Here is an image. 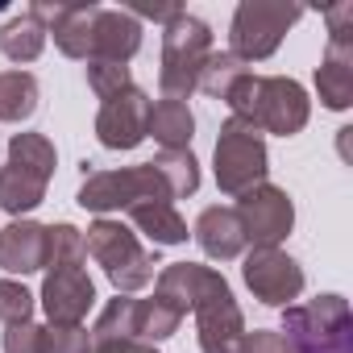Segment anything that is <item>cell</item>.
Here are the masks:
<instances>
[{
    "mask_svg": "<svg viewBox=\"0 0 353 353\" xmlns=\"http://www.w3.org/2000/svg\"><path fill=\"white\" fill-rule=\"evenodd\" d=\"M229 112L258 133L295 137L307 125V92L287 75H241L225 96Z\"/></svg>",
    "mask_w": 353,
    "mask_h": 353,
    "instance_id": "1",
    "label": "cell"
},
{
    "mask_svg": "<svg viewBox=\"0 0 353 353\" xmlns=\"http://www.w3.org/2000/svg\"><path fill=\"white\" fill-rule=\"evenodd\" d=\"M59 154L42 133H13L9 137V162L0 166V208L17 221L34 212L46 200V188L54 179Z\"/></svg>",
    "mask_w": 353,
    "mask_h": 353,
    "instance_id": "2",
    "label": "cell"
},
{
    "mask_svg": "<svg viewBox=\"0 0 353 353\" xmlns=\"http://www.w3.org/2000/svg\"><path fill=\"white\" fill-rule=\"evenodd\" d=\"M212 54V30L192 17L179 13L162 26V71H158V88L162 100H188L200 88V71Z\"/></svg>",
    "mask_w": 353,
    "mask_h": 353,
    "instance_id": "3",
    "label": "cell"
},
{
    "mask_svg": "<svg viewBox=\"0 0 353 353\" xmlns=\"http://www.w3.org/2000/svg\"><path fill=\"white\" fill-rule=\"evenodd\" d=\"M83 250L104 266L108 283L117 287V295H133L141 287L154 283V266L158 258L137 241V233H129L121 221H96L83 233Z\"/></svg>",
    "mask_w": 353,
    "mask_h": 353,
    "instance_id": "4",
    "label": "cell"
},
{
    "mask_svg": "<svg viewBox=\"0 0 353 353\" xmlns=\"http://www.w3.org/2000/svg\"><path fill=\"white\" fill-rule=\"evenodd\" d=\"M283 336L295 345V353H324L353 345V316L341 295H320L307 303H291L283 312Z\"/></svg>",
    "mask_w": 353,
    "mask_h": 353,
    "instance_id": "5",
    "label": "cell"
},
{
    "mask_svg": "<svg viewBox=\"0 0 353 353\" xmlns=\"http://www.w3.org/2000/svg\"><path fill=\"white\" fill-rule=\"evenodd\" d=\"M266 170H270V158H266L262 133L250 129L245 121L229 117L221 125V137H216V183H221V192L245 196V192L266 183Z\"/></svg>",
    "mask_w": 353,
    "mask_h": 353,
    "instance_id": "6",
    "label": "cell"
},
{
    "mask_svg": "<svg viewBox=\"0 0 353 353\" xmlns=\"http://www.w3.org/2000/svg\"><path fill=\"white\" fill-rule=\"evenodd\" d=\"M303 17L299 5H283V0H241L233 13V30L229 42L241 63H262L279 50V42L287 38V30Z\"/></svg>",
    "mask_w": 353,
    "mask_h": 353,
    "instance_id": "7",
    "label": "cell"
},
{
    "mask_svg": "<svg viewBox=\"0 0 353 353\" xmlns=\"http://www.w3.org/2000/svg\"><path fill=\"white\" fill-rule=\"evenodd\" d=\"M141 200H170L162 174L150 162L121 166V170H96L79 188V208H88V212H129Z\"/></svg>",
    "mask_w": 353,
    "mask_h": 353,
    "instance_id": "8",
    "label": "cell"
},
{
    "mask_svg": "<svg viewBox=\"0 0 353 353\" xmlns=\"http://www.w3.org/2000/svg\"><path fill=\"white\" fill-rule=\"evenodd\" d=\"M237 221H241V233H245V245L254 250H266V245H279L291 225H295V208H291V196L283 188H254L245 196H237Z\"/></svg>",
    "mask_w": 353,
    "mask_h": 353,
    "instance_id": "9",
    "label": "cell"
},
{
    "mask_svg": "<svg viewBox=\"0 0 353 353\" xmlns=\"http://www.w3.org/2000/svg\"><path fill=\"white\" fill-rule=\"evenodd\" d=\"M196 328H200V349L204 353H241L245 341V316L229 291L225 279H216L200 299H196Z\"/></svg>",
    "mask_w": 353,
    "mask_h": 353,
    "instance_id": "10",
    "label": "cell"
},
{
    "mask_svg": "<svg viewBox=\"0 0 353 353\" xmlns=\"http://www.w3.org/2000/svg\"><path fill=\"white\" fill-rule=\"evenodd\" d=\"M245 274V287L270 303V307H291V299L303 295V270L291 254H283L279 245H266V250H254L241 266Z\"/></svg>",
    "mask_w": 353,
    "mask_h": 353,
    "instance_id": "11",
    "label": "cell"
},
{
    "mask_svg": "<svg viewBox=\"0 0 353 353\" xmlns=\"http://www.w3.org/2000/svg\"><path fill=\"white\" fill-rule=\"evenodd\" d=\"M150 96L141 88H125L108 96L96 112V137L104 150H137L145 141V121H150Z\"/></svg>",
    "mask_w": 353,
    "mask_h": 353,
    "instance_id": "12",
    "label": "cell"
},
{
    "mask_svg": "<svg viewBox=\"0 0 353 353\" xmlns=\"http://www.w3.org/2000/svg\"><path fill=\"white\" fill-rule=\"evenodd\" d=\"M92 303H96V283L83 262L50 266V274L42 283V307H46L50 324H83Z\"/></svg>",
    "mask_w": 353,
    "mask_h": 353,
    "instance_id": "13",
    "label": "cell"
},
{
    "mask_svg": "<svg viewBox=\"0 0 353 353\" xmlns=\"http://www.w3.org/2000/svg\"><path fill=\"white\" fill-rule=\"evenodd\" d=\"M100 5H30V13L46 26V34H54V46L67 59H92V21H96Z\"/></svg>",
    "mask_w": 353,
    "mask_h": 353,
    "instance_id": "14",
    "label": "cell"
},
{
    "mask_svg": "<svg viewBox=\"0 0 353 353\" xmlns=\"http://www.w3.org/2000/svg\"><path fill=\"white\" fill-rule=\"evenodd\" d=\"M137 50H141V21L129 9H96L92 59H100V63H129Z\"/></svg>",
    "mask_w": 353,
    "mask_h": 353,
    "instance_id": "15",
    "label": "cell"
},
{
    "mask_svg": "<svg viewBox=\"0 0 353 353\" xmlns=\"http://www.w3.org/2000/svg\"><path fill=\"white\" fill-rule=\"evenodd\" d=\"M0 270L9 274L46 270V225L13 221L9 229H0Z\"/></svg>",
    "mask_w": 353,
    "mask_h": 353,
    "instance_id": "16",
    "label": "cell"
},
{
    "mask_svg": "<svg viewBox=\"0 0 353 353\" xmlns=\"http://www.w3.org/2000/svg\"><path fill=\"white\" fill-rule=\"evenodd\" d=\"M192 237L200 241V250H204L212 262H233V258H241V250H245V233H241L237 212H233V208H221V204H212V208L200 212Z\"/></svg>",
    "mask_w": 353,
    "mask_h": 353,
    "instance_id": "17",
    "label": "cell"
},
{
    "mask_svg": "<svg viewBox=\"0 0 353 353\" xmlns=\"http://www.w3.org/2000/svg\"><path fill=\"white\" fill-rule=\"evenodd\" d=\"M316 92L328 108H349L353 104V42L328 38V54L316 71Z\"/></svg>",
    "mask_w": 353,
    "mask_h": 353,
    "instance_id": "18",
    "label": "cell"
},
{
    "mask_svg": "<svg viewBox=\"0 0 353 353\" xmlns=\"http://www.w3.org/2000/svg\"><path fill=\"white\" fill-rule=\"evenodd\" d=\"M221 274L212 270V266H196V262H170L162 274H158V291L154 295H162L170 307H179L183 316L196 307V299L216 283Z\"/></svg>",
    "mask_w": 353,
    "mask_h": 353,
    "instance_id": "19",
    "label": "cell"
},
{
    "mask_svg": "<svg viewBox=\"0 0 353 353\" xmlns=\"http://www.w3.org/2000/svg\"><path fill=\"white\" fill-rule=\"evenodd\" d=\"M145 137H154L162 150H188L192 137H196V117H192L188 100H158V104H150Z\"/></svg>",
    "mask_w": 353,
    "mask_h": 353,
    "instance_id": "20",
    "label": "cell"
},
{
    "mask_svg": "<svg viewBox=\"0 0 353 353\" xmlns=\"http://www.w3.org/2000/svg\"><path fill=\"white\" fill-rule=\"evenodd\" d=\"M129 221L154 245H179V241H188V221L174 212L170 200H141V204L129 208Z\"/></svg>",
    "mask_w": 353,
    "mask_h": 353,
    "instance_id": "21",
    "label": "cell"
},
{
    "mask_svg": "<svg viewBox=\"0 0 353 353\" xmlns=\"http://www.w3.org/2000/svg\"><path fill=\"white\" fill-rule=\"evenodd\" d=\"M46 26L26 9L17 13L13 21H5V30H0V54L13 59V63H34L42 50H46Z\"/></svg>",
    "mask_w": 353,
    "mask_h": 353,
    "instance_id": "22",
    "label": "cell"
},
{
    "mask_svg": "<svg viewBox=\"0 0 353 353\" xmlns=\"http://www.w3.org/2000/svg\"><path fill=\"white\" fill-rule=\"evenodd\" d=\"M179 324H183V312L170 307L162 295L137 299V303H133V341H145V345L166 341V336L179 332Z\"/></svg>",
    "mask_w": 353,
    "mask_h": 353,
    "instance_id": "23",
    "label": "cell"
},
{
    "mask_svg": "<svg viewBox=\"0 0 353 353\" xmlns=\"http://www.w3.org/2000/svg\"><path fill=\"white\" fill-rule=\"evenodd\" d=\"M38 112V79L30 71H0V121L21 125Z\"/></svg>",
    "mask_w": 353,
    "mask_h": 353,
    "instance_id": "24",
    "label": "cell"
},
{
    "mask_svg": "<svg viewBox=\"0 0 353 353\" xmlns=\"http://www.w3.org/2000/svg\"><path fill=\"white\" fill-rule=\"evenodd\" d=\"M150 166L162 174V183H166L170 200L196 196V188H200V162H196V154H192V150H162Z\"/></svg>",
    "mask_w": 353,
    "mask_h": 353,
    "instance_id": "25",
    "label": "cell"
},
{
    "mask_svg": "<svg viewBox=\"0 0 353 353\" xmlns=\"http://www.w3.org/2000/svg\"><path fill=\"white\" fill-rule=\"evenodd\" d=\"M241 75H250V67L237 59V54H208V63H204V71H200V92H208L212 100H225L233 88H237V79Z\"/></svg>",
    "mask_w": 353,
    "mask_h": 353,
    "instance_id": "26",
    "label": "cell"
},
{
    "mask_svg": "<svg viewBox=\"0 0 353 353\" xmlns=\"http://www.w3.org/2000/svg\"><path fill=\"white\" fill-rule=\"evenodd\" d=\"M67 262H88L83 233L75 225H46V270L67 266Z\"/></svg>",
    "mask_w": 353,
    "mask_h": 353,
    "instance_id": "27",
    "label": "cell"
},
{
    "mask_svg": "<svg viewBox=\"0 0 353 353\" xmlns=\"http://www.w3.org/2000/svg\"><path fill=\"white\" fill-rule=\"evenodd\" d=\"M38 353H92V332L83 324H46Z\"/></svg>",
    "mask_w": 353,
    "mask_h": 353,
    "instance_id": "28",
    "label": "cell"
},
{
    "mask_svg": "<svg viewBox=\"0 0 353 353\" xmlns=\"http://www.w3.org/2000/svg\"><path fill=\"white\" fill-rule=\"evenodd\" d=\"M88 88H92L100 100H108V96L133 88V79H129V67H125V63H100V59H92V63H88Z\"/></svg>",
    "mask_w": 353,
    "mask_h": 353,
    "instance_id": "29",
    "label": "cell"
},
{
    "mask_svg": "<svg viewBox=\"0 0 353 353\" xmlns=\"http://www.w3.org/2000/svg\"><path fill=\"white\" fill-rule=\"evenodd\" d=\"M0 320H5V324L34 320V295L21 283H13V279H0Z\"/></svg>",
    "mask_w": 353,
    "mask_h": 353,
    "instance_id": "30",
    "label": "cell"
},
{
    "mask_svg": "<svg viewBox=\"0 0 353 353\" xmlns=\"http://www.w3.org/2000/svg\"><path fill=\"white\" fill-rule=\"evenodd\" d=\"M241 353H295V345L274 328H254V332H245Z\"/></svg>",
    "mask_w": 353,
    "mask_h": 353,
    "instance_id": "31",
    "label": "cell"
},
{
    "mask_svg": "<svg viewBox=\"0 0 353 353\" xmlns=\"http://www.w3.org/2000/svg\"><path fill=\"white\" fill-rule=\"evenodd\" d=\"M38 336H42V324H34V320L9 324V332H5V353H38Z\"/></svg>",
    "mask_w": 353,
    "mask_h": 353,
    "instance_id": "32",
    "label": "cell"
},
{
    "mask_svg": "<svg viewBox=\"0 0 353 353\" xmlns=\"http://www.w3.org/2000/svg\"><path fill=\"white\" fill-rule=\"evenodd\" d=\"M92 353H158L145 341H92Z\"/></svg>",
    "mask_w": 353,
    "mask_h": 353,
    "instance_id": "33",
    "label": "cell"
}]
</instances>
